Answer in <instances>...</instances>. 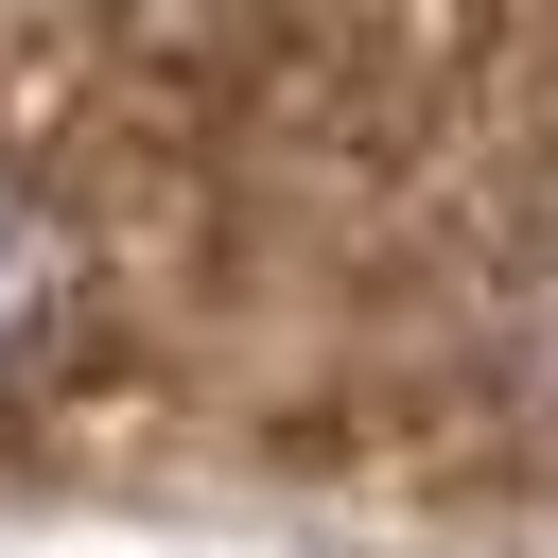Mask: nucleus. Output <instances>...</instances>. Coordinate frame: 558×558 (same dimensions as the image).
<instances>
[{"instance_id":"obj_1","label":"nucleus","mask_w":558,"mask_h":558,"mask_svg":"<svg viewBox=\"0 0 558 558\" xmlns=\"http://www.w3.org/2000/svg\"><path fill=\"white\" fill-rule=\"evenodd\" d=\"M52 331H70V209L0 157V401L52 366Z\"/></svg>"}]
</instances>
